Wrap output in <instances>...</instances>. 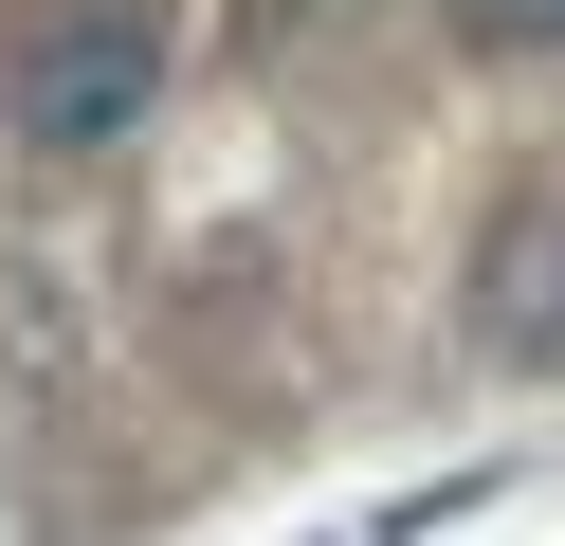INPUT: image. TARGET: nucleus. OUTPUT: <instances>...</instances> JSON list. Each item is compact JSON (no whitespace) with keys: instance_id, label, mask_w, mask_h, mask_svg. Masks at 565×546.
<instances>
[{"instance_id":"f257e3e1","label":"nucleus","mask_w":565,"mask_h":546,"mask_svg":"<svg viewBox=\"0 0 565 546\" xmlns=\"http://www.w3.org/2000/svg\"><path fill=\"white\" fill-rule=\"evenodd\" d=\"M164 92V0H38L19 19V128L38 146H128Z\"/></svg>"},{"instance_id":"f03ea898","label":"nucleus","mask_w":565,"mask_h":546,"mask_svg":"<svg viewBox=\"0 0 565 546\" xmlns=\"http://www.w3.org/2000/svg\"><path fill=\"white\" fill-rule=\"evenodd\" d=\"M475 346H492V364L565 346V201H511V218L475 237Z\"/></svg>"},{"instance_id":"7ed1b4c3","label":"nucleus","mask_w":565,"mask_h":546,"mask_svg":"<svg viewBox=\"0 0 565 546\" xmlns=\"http://www.w3.org/2000/svg\"><path fill=\"white\" fill-rule=\"evenodd\" d=\"M475 55H565V0H438Z\"/></svg>"}]
</instances>
